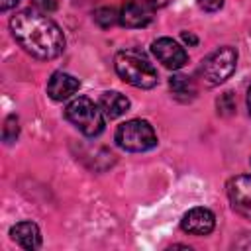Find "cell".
<instances>
[{
  "mask_svg": "<svg viewBox=\"0 0 251 251\" xmlns=\"http://www.w3.org/2000/svg\"><path fill=\"white\" fill-rule=\"evenodd\" d=\"M10 29L20 47L31 57L49 61L65 51L63 29L43 12L31 8L16 12V16L10 20Z\"/></svg>",
  "mask_w": 251,
  "mask_h": 251,
  "instance_id": "6da1fadb",
  "label": "cell"
},
{
  "mask_svg": "<svg viewBox=\"0 0 251 251\" xmlns=\"http://www.w3.org/2000/svg\"><path fill=\"white\" fill-rule=\"evenodd\" d=\"M114 67L120 78L135 88H153L159 82L157 69L149 63V59L133 49H126L116 53Z\"/></svg>",
  "mask_w": 251,
  "mask_h": 251,
  "instance_id": "7a4b0ae2",
  "label": "cell"
},
{
  "mask_svg": "<svg viewBox=\"0 0 251 251\" xmlns=\"http://www.w3.org/2000/svg\"><path fill=\"white\" fill-rule=\"evenodd\" d=\"M65 118L86 137H96L104 129V114L98 104H94L88 96H78L69 102L65 108Z\"/></svg>",
  "mask_w": 251,
  "mask_h": 251,
  "instance_id": "3957f363",
  "label": "cell"
},
{
  "mask_svg": "<svg viewBox=\"0 0 251 251\" xmlns=\"http://www.w3.org/2000/svg\"><path fill=\"white\" fill-rule=\"evenodd\" d=\"M116 143L131 153L149 151L157 145L155 129L145 120H127L116 129Z\"/></svg>",
  "mask_w": 251,
  "mask_h": 251,
  "instance_id": "277c9868",
  "label": "cell"
},
{
  "mask_svg": "<svg viewBox=\"0 0 251 251\" xmlns=\"http://www.w3.org/2000/svg\"><path fill=\"white\" fill-rule=\"evenodd\" d=\"M237 65V51L229 45L212 51L200 65V75L208 84H222L227 80Z\"/></svg>",
  "mask_w": 251,
  "mask_h": 251,
  "instance_id": "5b68a950",
  "label": "cell"
},
{
  "mask_svg": "<svg viewBox=\"0 0 251 251\" xmlns=\"http://www.w3.org/2000/svg\"><path fill=\"white\" fill-rule=\"evenodd\" d=\"M153 0H127L120 10V24L126 27H145L155 16Z\"/></svg>",
  "mask_w": 251,
  "mask_h": 251,
  "instance_id": "8992f818",
  "label": "cell"
},
{
  "mask_svg": "<svg viewBox=\"0 0 251 251\" xmlns=\"http://www.w3.org/2000/svg\"><path fill=\"white\" fill-rule=\"evenodd\" d=\"M151 51L157 57V61L163 63V67L173 69V71L182 69L186 65V61H188V55H186L184 47H180L171 37H159V39H155L153 45H151Z\"/></svg>",
  "mask_w": 251,
  "mask_h": 251,
  "instance_id": "52a82bcc",
  "label": "cell"
},
{
  "mask_svg": "<svg viewBox=\"0 0 251 251\" xmlns=\"http://www.w3.org/2000/svg\"><path fill=\"white\" fill-rule=\"evenodd\" d=\"M227 198L235 212L251 220V175L233 176L227 182Z\"/></svg>",
  "mask_w": 251,
  "mask_h": 251,
  "instance_id": "ba28073f",
  "label": "cell"
},
{
  "mask_svg": "<svg viewBox=\"0 0 251 251\" xmlns=\"http://www.w3.org/2000/svg\"><path fill=\"white\" fill-rule=\"evenodd\" d=\"M214 226H216L214 212L208 208H202V206L188 210L180 220L182 231H186L190 235H208V233H212Z\"/></svg>",
  "mask_w": 251,
  "mask_h": 251,
  "instance_id": "9c48e42d",
  "label": "cell"
},
{
  "mask_svg": "<svg viewBox=\"0 0 251 251\" xmlns=\"http://www.w3.org/2000/svg\"><path fill=\"white\" fill-rule=\"evenodd\" d=\"M78 86H80L78 78H75V76L69 75V73L57 71V73H53V75L49 76V80H47V94H49L53 100L61 102V100H67L69 96H73V94L78 90Z\"/></svg>",
  "mask_w": 251,
  "mask_h": 251,
  "instance_id": "30bf717a",
  "label": "cell"
},
{
  "mask_svg": "<svg viewBox=\"0 0 251 251\" xmlns=\"http://www.w3.org/2000/svg\"><path fill=\"white\" fill-rule=\"evenodd\" d=\"M12 239L24 249H39L41 247V231L33 222H18L10 229Z\"/></svg>",
  "mask_w": 251,
  "mask_h": 251,
  "instance_id": "8fae6325",
  "label": "cell"
},
{
  "mask_svg": "<svg viewBox=\"0 0 251 251\" xmlns=\"http://www.w3.org/2000/svg\"><path fill=\"white\" fill-rule=\"evenodd\" d=\"M98 106L108 120H116L129 110V100H127V96H124L118 90H108V92H102Z\"/></svg>",
  "mask_w": 251,
  "mask_h": 251,
  "instance_id": "7c38bea8",
  "label": "cell"
},
{
  "mask_svg": "<svg viewBox=\"0 0 251 251\" xmlns=\"http://www.w3.org/2000/svg\"><path fill=\"white\" fill-rule=\"evenodd\" d=\"M169 86L175 94V98L182 100V102H188L196 96V84L190 76L186 75H175L171 80H169Z\"/></svg>",
  "mask_w": 251,
  "mask_h": 251,
  "instance_id": "4fadbf2b",
  "label": "cell"
},
{
  "mask_svg": "<svg viewBox=\"0 0 251 251\" xmlns=\"http://www.w3.org/2000/svg\"><path fill=\"white\" fill-rule=\"evenodd\" d=\"M94 22H96L100 27H110V25H114L116 22H120V14H118L114 8L104 6V8H98V10L94 12Z\"/></svg>",
  "mask_w": 251,
  "mask_h": 251,
  "instance_id": "5bb4252c",
  "label": "cell"
},
{
  "mask_svg": "<svg viewBox=\"0 0 251 251\" xmlns=\"http://www.w3.org/2000/svg\"><path fill=\"white\" fill-rule=\"evenodd\" d=\"M18 133H20L18 118H16V116H8V118H6V122H4V131H2V135H4V141H6V143H12V141H16Z\"/></svg>",
  "mask_w": 251,
  "mask_h": 251,
  "instance_id": "9a60e30c",
  "label": "cell"
},
{
  "mask_svg": "<svg viewBox=\"0 0 251 251\" xmlns=\"http://www.w3.org/2000/svg\"><path fill=\"white\" fill-rule=\"evenodd\" d=\"M235 110V100H233V94L231 92H224L220 98H218V112L220 114H231Z\"/></svg>",
  "mask_w": 251,
  "mask_h": 251,
  "instance_id": "2e32d148",
  "label": "cell"
},
{
  "mask_svg": "<svg viewBox=\"0 0 251 251\" xmlns=\"http://www.w3.org/2000/svg\"><path fill=\"white\" fill-rule=\"evenodd\" d=\"M31 4H33V8H35L37 12L47 14V12H53V10L57 8L59 0H31Z\"/></svg>",
  "mask_w": 251,
  "mask_h": 251,
  "instance_id": "e0dca14e",
  "label": "cell"
},
{
  "mask_svg": "<svg viewBox=\"0 0 251 251\" xmlns=\"http://www.w3.org/2000/svg\"><path fill=\"white\" fill-rule=\"evenodd\" d=\"M198 6L206 12H216L224 6V0H198Z\"/></svg>",
  "mask_w": 251,
  "mask_h": 251,
  "instance_id": "ac0fdd59",
  "label": "cell"
},
{
  "mask_svg": "<svg viewBox=\"0 0 251 251\" xmlns=\"http://www.w3.org/2000/svg\"><path fill=\"white\" fill-rule=\"evenodd\" d=\"M18 2H20V0H0V10H2V12H8V10L16 8Z\"/></svg>",
  "mask_w": 251,
  "mask_h": 251,
  "instance_id": "d6986e66",
  "label": "cell"
},
{
  "mask_svg": "<svg viewBox=\"0 0 251 251\" xmlns=\"http://www.w3.org/2000/svg\"><path fill=\"white\" fill-rule=\"evenodd\" d=\"M182 39H184V41H188L190 45H196V41H198V39H196L192 33H182Z\"/></svg>",
  "mask_w": 251,
  "mask_h": 251,
  "instance_id": "ffe728a7",
  "label": "cell"
},
{
  "mask_svg": "<svg viewBox=\"0 0 251 251\" xmlns=\"http://www.w3.org/2000/svg\"><path fill=\"white\" fill-rule=\"evenodd\" d=\"M247 108H249V114H251V86L247 90Z\"/></svg>",
  "mask_w": 251,
  "mask_h": 251,
  "instance_id": "44dd1931",
  "label": "cell"
}]
</instances>
